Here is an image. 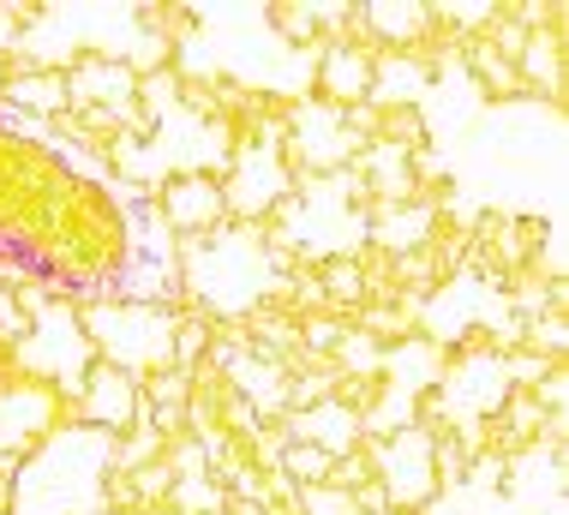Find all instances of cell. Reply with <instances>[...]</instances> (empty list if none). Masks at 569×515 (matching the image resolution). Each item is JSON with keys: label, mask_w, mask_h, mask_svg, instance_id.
Here are the masks:
<instances>
[{"label": "cell", "mask_w": 569, "mask_h": 515, "mask_svg": "<svg viewBox=\"0 0 569 515\" xmlns=\"http://www.w3.org/2000/svg\"><path fill=\"white\" fill-rule=\"evenodd\" d=\"M162 222L174 228L187 246L198 240V234L228 228V186L217 175H198V168L162 180Z\"/></svg>", "instance_id": "1"}, {"label": "cell", "mask_w": 569, "mask_h": 515, "mask_svg": "<svg viewBox=\"0 0 569 515\" xmlns=\"http://www.w3.org/2000/svg\"><path fill=\"white\" fill-rule=\"evenodd\" d=\"M7 515H12V509H7Z\"/></svg>", "instance_id": "14"}, {"label": "cell", "mask_w": 569, "mask_h": 515, "mask_svg": "<svg viewBox=\"0 0 569 515\" xmlns=\"http://www.w3.org/2000/svg\"><path fill=\"white\" fill-rule=\"evenodd\" d=\"M383 515H402V509H383Z\"/></svg>", "instance_id": "13"}, {"label": "cell", "mask_w": 569, "mask_h": 515, "mask_svg": "<svg viewBox=\"0 0 569 515\" xmlns=\"http://www.w3.org/2000/svg\"><path fill=\"white\" fill-rule=\"evenodd\" d=\"M102 515H144V509H102Z\"/></svg>", "instance_id": "12"}, {"label": "cell", "mask_w": 569, "mask_h": 515, "mask_svg": "<svg viewBox=\"0 0 569 515\" xmlns=\"http://www.w3.org/2000/svg\"><path fill=\"white\" fill-rule=\"evenodd\" d=\"M7 97L19 102V108H30V120H60V115L72 108V97H67V72H49V67L12 72Z\"/></svg>", "instance_id": "4"}, {"label": "cell", "mask_w": 569, "mask_h": 515, "mask_svg": "<svg viewBox=\"0 0 569 515\" xmlns=\"http://www.w3.org/2000/svg\"><path fill=\"white\" fill-rule=\"evenodd\" d=\"M30 336V311H19L12 294H0V341H24Z\"/></svg>", "instance_id": "10"}, {"label": "cell", "mask_w": 569, "mask_h": 515, "mask_svg": "<svg viewBox=\"0 0 569 515\" xmlns=\"http://www.w3.org/2000/svg\"><path fill=\"white\" fill-rule=\"evenodd\" d=\"M468 60H473V72H480V85L491 90V97H516V90H528V85H521V72H516V60L491 55V42H486V37L468 49Z\"/></svg>", "instance_id": "7"}, {"label": "cell", "mask_w": 569, "mask_h": 515, "mask_svg": "<svg viewBox=\"0 0 569 515\" xmlns=\"http://www.w3.org/2000/svg\"><path fill=\"white\" fill-rule=\"evenodd\" d=\"M372 72H378L372 49H360V42H330V49L318 55V97H325L336 115L366 108L372 102Z\"/></svg>", "instance_id": "3"}, {"label": "cell", "mask_w": 569, "mask_h": 515, "mask_svg": "<svg viewBox=\"0 0 569 515\" xmlns=\"http://www.w3.org/2000/svg\"><path fill=\"white\" fill-rule=\"evenodd\" d=\"M276 19H282V37H300V42L318 37V7H276Z\"/></svg>", "instance_id": "9"}, {"label": "cell", "mask_w": 569, "mask_h": 515, "mask_svg": "<svg viewBox=\"0 0 569 515\" xmlns=\"http://www.w3.org/2000/svg\"><path fill=\"white\" fill-rule=\"evenodd\" d=\"M228 504V492L217 486L210 474H187V479H174L162 497V509H174V515H222Z\"/></svg>", "instance_id": "6"}, {"label": "cell", "mask_w": 569, "mask_h": 515, "mask_svg": "<svg viewBox=\"0 0 569 515\" xmlns=\"http://www.w3.org/2000/svg\"><path fill=\"white\" fill-rule=\"evenodd\" d=\"M360 19L372 24L378 42H396V49H413V42L432 30V7H360Z\"/></svg>", "instance_id": "5"}, {"label": "cell", "mask_w": 569, "mask_h": 515, "mask_svg": "<svg viewBox=\"0 0 569 515\" xmlns=\"http://www.w3.org/2000/svg\"><path fill=\"white\" fill-rule=\"evenodd\" d=\"M138 389H144V384H138L132 372L97 360V366H90V378H84V396H79V419H84V426H97V432H109V444L127 438L138 419H144V396H138Z\"/></svg>", "instance_id": "2"}, {"label": "cell", "mask_w": 569, "mask_h": 515, "mask_svg": "<svg viewBox=\"0 0 569 515\" xmlns=\"http://www.w3.org/2000/svg\"><path fill=\"white\" fill-rule=\"evenodd\" d=\"M295 515H360V504H353V492H342V486H306V492H295Z\"/></svg>", "instance_id": "8"}, {"label": "cell", "mask_w": 569, "mask_h": 515, "mask_svg": "<svg viewBox=\"0 0 569 515\" xmlns=\"http://www.w3.org/2000/svg\"><path fill=\"white\" fill-rule=\"evenodd\" d=\"M7 509H12V474L0 467V515H7Z\"/></svg>", "instance_id": "11"}]
</instances>
